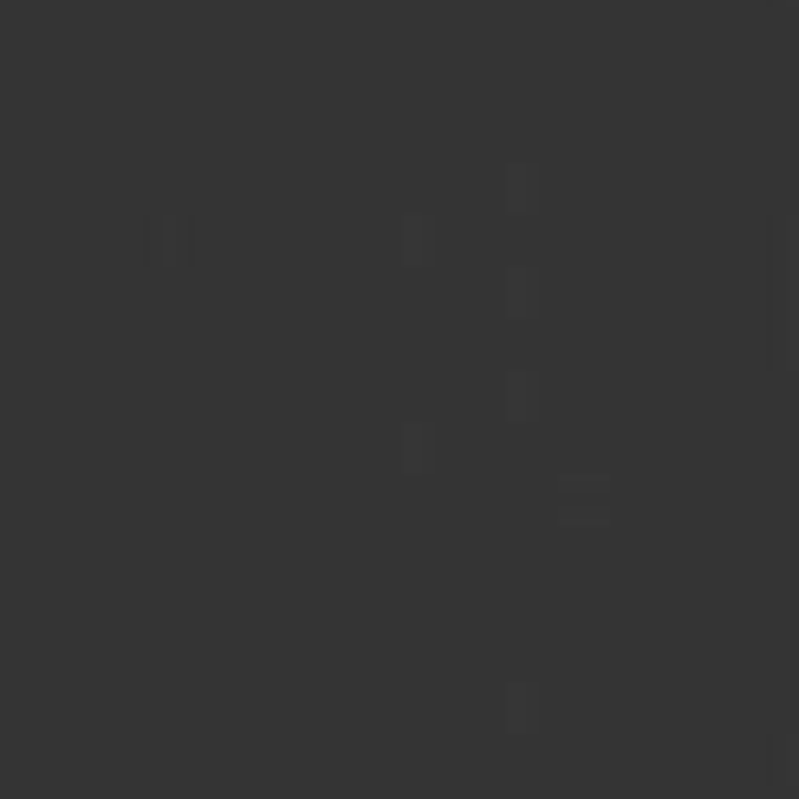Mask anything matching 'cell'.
Here are the masks:
<instances>
[{
  "mask_svg": "<svg viewBox=\"0 0 799 799\" xmlns=\"http://www.w3.org/2000/svg\"><path fill=\"white\" fill-rule=\"evenodd\" d=\"M507 410H514V416H533V384H527V377H514V390H507Z\"/></svg>",
  "mask_w": 799,
  "mask_h": 799,
  "instance_id": "5",
  "label": "cell"
},
{
  "mask_svg": "<svg viewBox=\"0 0 799 799\" xmlns=\"http://www.w3.org/2000/svg\"><path fill=\"white\" fill-rule=\"evenodd\" d=\"M768 781H774L781 794H799V735H774V748H768Z\"/></svg>",
  "mask_w": 799,
  "mask_h": 799,
  "instance_id": "2",
  "label": "cell"
},
{
  "mask_svg": "<svg viewBox=\"0 0 799 799\" xmlns=\"http://www.w3.org/2000/svg\"><path fill=\"white\" fill-rule=\"evenodd\" d=\"M559 520H611V481L605 475H566L559 481Z\"/></svg>",
  "mask_w": 799,
  "mask_h": 799,
  "instance_id": "1",
  "label": "cell"
},
{
  "mask_svg": "<svg viewBox=\"0 0 799 799\" xmlns=\"http://www.w3.org/2000/svg\"><path fill=\"white\" fill-rule=\"evenodd\" d=\"M403 468L410 475H429L436 468V436L429 429H403Z\"/></svg>",
  "mask_w": 799,
  "mask_h": 799,
  "instance_id": "4",
  "label": "cell"
},
{
  "mask_svg": "<svg viewBox=\"0 0 799 799\" xmlns=\"http://www.w3.org/2000/svg\"><path fill=\"white\" fill-rule=\"evenodd\" d=\"M533 722H540V690H533V683H514V690H507V729L527 735Z\"/></svg>",
  "mask_w": 799,
  "mask_h": 799,
  "instance_id": "3",
  "label": "cell"
}]
</instances>
